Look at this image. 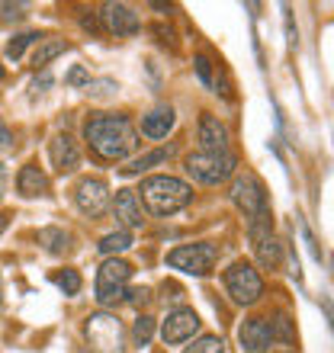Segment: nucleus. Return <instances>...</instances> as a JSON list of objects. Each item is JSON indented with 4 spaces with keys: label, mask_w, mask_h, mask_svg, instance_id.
<instances>
[{
    "label": "nucleus",
    "mask_w": 334,
    "mask_h": 353,
    "mask_svg": "<svg viewBox=\"0 0 334 353\" xmlns=\"http://www.w3.org/2000/svg\"><path fill=\"white\" fill-rule=\"evenodd\" d=\"M48 158H52V168L58 174H71L81 164V148H77V141L68 132H58L55 139L48 141Z\"/></svg>",
    "instance_id": "obj_14"
},
{
    "label": "nucleus",
    "mask_w": 334,
    "mask_h": 353,
    "mask_svg": "<svg viewBox=\"0 0 334 353\" xmlns=\"http://www.w3.org/2000/svg\"><path fill=\"white\" fill-rule=\"evenodd\" d=\"M196 135L203 141V151H228V129H225L222 122H219V116H213V112H203V116H199Z\"/></svg>",
    "instance_id": "obj_16"
},
{
    "label": "nucleus",
    "mask_w": 334,
    "mask_h": 353,
    "mask_svg": "<svg viewBox=\"0 0 334 353\" xmlns=\"http://www.w3.org/2000/svg\"><path fill=\"white\" fill-rule=\"evenodd\" d=\"M215 263H219V244L213 241H196V244H180L167 254V267L184 270V273H193V276H206L213 273Z\"/></svg>",
    "instance_id": "obj_6"
},
{
    "label": "nucleus",
    "mask_w": 334,
    "mask_h": 353,
    "mask_svg": "<svg viewBox=\"0 0 334 353\" xmlns=\"http://www.w3.org/2000/svg\"><path fill=\"white\" fill-rule=\"evenodd\" d=\"M100 19H103V29L112 32V36H135V32L141 29L135 10L126 7V3H103Z\"/></svg>",
    "instance_id": "obj_12"
},
{
    "label": "nucleus",
    "mask_w": 334,
    "mask_h": 353,
    "mask_svg": "<svg viewBox=\"0 0 334 353\" xmlns=\"http://www.w3.org/2000/svg\"><path fill=\"white\" fill-rule=\"evenodd\" d=\"M32 42H42V36H39V32H23V36H17V39H13V42L7 46V55L17 61V58L23 55L29 46H32Z\"/></svg>",
    "instance_id": "obj_26"
},
{
    "label": "nucleus",
    "mask_w": 334,
    "mask_h": 353,
    "mask_svg": "<svg viewBox=\"0 0 334 353\" xmlns=\"http://www.w3.org/2000/svg\"><path fill=\"white\" fill-rule=\"evenodd\" d=\"M135 193H141V203L148 205L151 215H174L193 203V186L167 174L141 180V190Z\"/></svg>",
    "instance_id": "obj_2"
},
{
    "label": "nucleus",
    "mask_w": 334,
    "mask_h": 353,
    "mask_svg": "<svg viewBox=\"0 0 334 353\" xmlns=\"http://www.w3.org/2000/svg\"><path fill=\"white\" fill-rule=\"evenodd\" d=\"M184 353H225V344H222V337L203 334L199 341H193V347H186Z\"/></svg>",
    "instance_id": "obj_25"
},
{
    "label": "nucleus",
    "mask_w": 334,
    "mask_h": 353,
    "mask_svg": "<svg viewBox=\"0 0 334 353\" xmlns=\"http://www.w3.org/2000/svg\"><path fill=\"white\" fill-rule=\"evenodd\" d=\"M84 334L90 341L93 353H126V327L110 312H97V315L87 318Z\"/></svg>",
    "instance_id": "obj_4"
},
{
    "label": "nucleus",
    "mask_w": 334,
    "mask_h": 353,
    "mask_svg": "<svg viewBox=\"0 0 334 353\" xmlns=\"http://www.w3.org/2000/svg\"><path fill=\"white\" fill-rule=\"evenodd\" d=\"M65 81H68L71 87H84V84H90V74H87V71L77 65V68H71V74H68Z\"/></svg>",
    "instance_id": "obj_29"
},
{
    "label": "nucleus",
    "mask_w": 334,
    "mask_h": 353,
    "mask_svg": "<svg viewBox=\"0 0 334 353\" xmlns=\"http://www.w3.org/2000/svg\"><path fill=\"white\" fill-rule=\"evenodd\" d=\"M174 154V148H158V151H148V154H141V158H135V161H129L126 168H119L126 176H132V174H141V170H148V168H155V164H164L167 158Z\"/></svg>",
    "instance_id": "obj_20"
},
{
    "label": "nucleus",
    "mask_w": 334,
    "mask_h": 353,
    "mask_svg": "<svg viewBox=\"0 0 334 353\" xmlns=\"http://www.w3.org/2000/svg\"><path fill=\"white\" fill-rule=\"evenodd\" d=\"M68 52V42L65 39H42L36 46V52H32V65L36 68H46L52 58H58V55H65Z\"/></svg>",
    "instance_id": "obj_19"
},
{
    "label": "nucleus",
    "mask_w": 334,
    "mask_h": 353,
    "mask_svg": "<svg viewBox=\"0 0 334 353\" xmlns=\"http://www.w3.org/2000/svg\"><path fill=\"white\" fill-rule=\"evenodd\" d=\"M132 267L122 257H106L97 270V302L100 305H116L129 296Z\"/></svg>",
    "instance_id": "obj_5"
},
{
    "label": "nucleus",
    "mask_w": 334,
    "mask_h": 353,
    "mask_svg": "<svg viewBox=\"0 0 334 353\" xmlns=\"http://www.w3.org/2000/svg\"><path fill=\"white\" fill-rule=\"evenodd\" d=\"M13 148V132L7 129V122L0 119V151H10Z\"/></svg>",
    "instance_id": "obj_33"
},
{
    "label": "nucleus",
    "mask_w": 334,
    "mask_h": 353,
    "mask_svg": "<svg viewBox=\"0 0 334 353\" xmlns=\"http://www.w3.org/2000/svg\"><path fill=\"white\" fill-rule=\"evenodd\" d=\"M0 305H3V279H0Z\"/></svg>",
    "instance_id": "obj_38"
},
{
    "label": "nucleus",
    "mask_w": 334,
    "mask_h": 353,
    "mask_svg": "<svg viewBox=\"0 0 334 353\" xmlns=\"http://www.w3.org/2000/svg\"><path fill=\"white\" fill-rule=\"evenodd\" d=\"M52 283H55L65 296H77V292H81V276H77V270H58V273H52Z\"/></svg>",
    "instance_id": "obj_23"
},
{
    "label": "nucleus",
    "mask_w": 334,
    "mask_h": 353,
    "mask_svg": "<svg viewBox=\"0 0 334 353\" xmlns=\"http://www.w3.org/2000/svg\"><path fill=\"white\" fill-rule=\"evenodd\" d=\"M112 212H116V219L126 225V232L145 225V209H141V199L135 190H119L116 199H112Z\"/></svg>",
    "instance_id": "obj_15"
},
{
    "label": "nucleus",
    "mask_w": 334,
    "mask_h": 353,
    "mask_svg": "<svg viewBox=\"0 0 334 353\" xmlns=\"http://www.w3.org/2000/svg\"><path fill=\"white\" fill-rule=\"evenodd\" d=\"M151 337H155V318L139 315L135 318V325H132V341H135L139 347H148Z\"/></svg>",
    "instance_id": "obj_24"
},
{
    "label": "nucleus",
    "mask_w": 334,
    "mask_h": 353,
    "mask_svg": "<svg viewBox=\"0 0 334 353\" xmlns=\"http://www.w3.org/2000/svg\"><path fill=\"white\" fill-rule=\"evenodd\" d=\"M3 74H7V71H3V65H0V81H3Z\"/></svg>",
    "instance_id": "obj_39"
},
{
    "label": "nucleus",
    "mask_w": 334,
    "mask_h": 353,
    "mask_svg": "<svg viewBox=\"0 0 334 353\" xmlns=\"http://www.w3.org/2000/svg\"><path fill=\"white\" fill-rule=\"evenodd\" d=\"M196 74H199V81H203L206 87L215 84V71H213V61L206 55H196Z\"/></svg>",
    "instance_id": "obj_28"
},
{
    "label": "nucleus",
    "mask_w": 334,
    "mask_h": 353,
    "mask_svg": "<svg viewBox=\"0 0 334 353\" xmlns=\"http://www.w3.org/2000/svg\"><path fill=\"white\" fill-rule=\"evenodd\" d=\"M199 315H196L193 308H174V312H167V318L161 321V341L164 344H184L190 337L199 331Z\"/></svg>",
    "instance_id": "obj_11"
},
{
    "label": "nucleus",
    "mask_w": 334,
    "mask_h": 353,
    "mask_svg": "<svg viewBox=\"0 0 334 353\" xmlns=\"http://www.w3.org/2000/svg\"><path fill=\"white\" fill-rule=\"evenodd\" d=\"M248 238H250V244H254V254H257L260 267L277 270L279 263H283V244H279V238L273 234V215L270 212L250 219Z\"/></svg>",
    "instance_id": "obj_7"
},
{
    "label": "nucleus",
    "mask_w": 334,
    "mask_h": 353,
    "mask_svg": "<svg viewBox=\"0 0 334 353\" xmlns=\"http://www.w3.org/2000/svg\"><path fill=\"white\" fill-rule=\"evenodd\" d=\"M270 325H273V337H277V341H283V344H293V341H296V331H293V325H289V318L283 315V312H279Z\"/></svg>",
    "instance_id": "obj_27"
},
{
    "label": "nucleus",
    "mask_w": 334,
    "mask_h": 353,
    "mask_svg": "<svg viewBox=\"0 0 334 353\" xmlns=\"http://www.w3.org/2000/svg\"><path fill=\"white\" fill-rule=\"evenodd\" d=\"M132 232H126V228H119V232H110V234H103L100 238V254H106V257H116V254H122V251H129L132 248Z\"/></svg>",
    "instance_id": "obj_21"
},
{
    "label": "nucleus",
    "mask_w": 334,
    "mask_h": 353,
    "mask_svg": "<svg viewBox=\"0 0 334 353\" xmlns=\"http://www.w3.org/2000/svg\"><path fill=\"white\" fill-rule=\"evenodd\" d=\"M39 244H46V251L52 254H65L71 251V234L65 228H42L39 232Z\"/></svg>",
    "instance_id": "obj_22"
},
{
    "label": "nucleus",
    "mask_w": 334,
    "mask_h": 353,
    "mask_svg": "<svg viewBox=\"0 0 334 353\" xmlns=\"http://www.w3.org/2000/svg\"><path fill=\"white\" fill-rule=\"evenodd\" d=\"M84 139L100 161H122L139 148V132L129 116L119 112H93L84 122Z\"/></svg>",
    "instance_id": "obj_1"
},
{
    "label": "nucleus",
    "mask_w": 334,
    "mask_h": 353,
    "mask_svg": "<svg viewBox=\"0 0 334 353\" xmlns=\"http://www.w3.org/2000/svg\"><path fill=\"white\" fill-rule=\"evenodd\" d=\"M322 305H325L328 318H331V327H334V305H331V302H328V299H322Z\"/></svg>",
    "instance_id": "obj_36"
},
{
    "label": "nucleus",
    "mask_w": 334,
    "mask_h": 353,
    "mask_svg": "<svg viewBox=\"0 0 334 353\" xmlns=\"http://www.w3.org/2000/svg\"><path fill=\"white\" fill-rule=\"evenodd\" d=\"M148 296H151L148 289H132L126 299H129V302H135V305H145V302H148Z\"/></svg>",
    "instance_id": "obj_34"
},
{
    "label": "nucleus",
    "mask_w": 334,
    "mask_h": 353,
    "mask_svg": "<svg viewBox=\"0 0 334 353\" xmlns=\"http://www.w3.org/2000/svg\"><path fill=\"white\" fill-rule=\"evenodd\" d=\"M87 87H97V90H90L93 97H110L112 90H119V87L112 84V81H97V84H93V81H90V84H87Z\"/></svg>",
    "instance_id": "obj_32"
},
{
    "label": "nucleus",
    "mask_w": 334,
    "mask_h": 353,
    "mask_svg": "<svg viewBox=\"0 0 334 353\" xmlns=\"http://www.w3.org/2000/svg\"><path fill=\"white\" fill-rule=\"evenodd\" d=\"M7 222H10V215H3V212H0V234L7 232Z\"/></svg>",
    "instance_id": "obj_37"
},
{
    "label": "nucleus",
    "mask_w": 334,
    "mask_h": 353,
    "mask_svg": "<svg viewBox=\"0 0 334 353\" xmlns=\"http://www.w3.org/2000/svg\"><path fill=\"white\" fill-rule=\"evenodd\" d=\"M161 292H164V302H180V299H184V289L177 286V283H164V286H161Z\"/></svg>",
    "instance_id": "obj_30"
},
{
    "label": "nucleus",
    "mask_w": 334,
    "mask_h": 353,
    "mask_svg": "<svg viewBox=\"0 0 334 353\" xmlns=\"http://www.w3.org/2000/svg\"><path fill=\"white\" fill-rule=\"evenodd\" d=\"M17 190H19V196H26V199L48 196V176L42 174L39 164H26V168L17 174Z\"/></svg>",
    "instance_id": "obj_17"
},
{
    "label": "nucleus",
    "mask_w": 334,
    "mask_h": 353,
    "mask_svg": "<svg viewBox=\"0 0 334 353\" xmlns=\"http://www.w3.org/2000/svg\"><path fill=\"white\" fill-rule=\"evenodd\" d=\"M75 203L87 219H100L112 205V193H110V186H106V180H100V176H84L75 190Z\"/></svg>",
    "instance_id": "obj_10"
},
{
    "label": "nucleus",
    "mask_w": 334,
    "mask_h": 353,
    "mask_svg": "<svg viewBox=\"0 0 334 353\" xmlns=\"http://www.w3.org/2000/svg\"><path fill=\"white\" fill-rule=\"evenodd\" d=\"M225 289L228 296L238 302V305H254L260 296H264V279L248 261H235L232 267L225 270Z\"/></svg>",
    "instance_id": "obj_8"
},
{
    "label": "nucleus",
    "mask_w": 334,
    "mask_h": 353,
    "mask_svg": "<svg viewBox=\"0 0 334 353\" xmlns=\"http://www.w3.org/2000/svg\"><path fill=\"white\" fill-rule=\"evenodd\" d=\"M3 193H7V168L0 164V199H3Z\"/></svg>",
    "instance_id": "obj_35"
},
{
    "label": "nucleus",
    "mask_w": 334,
    "mask_h": 353,
    "mask_svg": "<svg viewBox=\"0 0 334 353\" xmlns=\"http://www.w3.org/2000/svg\"><path fill=\"white\" fill-rule=\"evenodd\" d=\"M0 13H3V19H23L26 13H23V3H0Z\"/></svg>",
    "instance_id": "obj_31"
},
{
    "label": "nucleus",
    "mask_w": 334,
    "mask_h": 353,
    "mask_svg": "<svg viewBox=\"0 0 334 353\" xmlns=\"http://www.w3.org/2000/svg\"><path fill=\"white\" fill-rule=\"evenodd\" d=\"M238 168L232 151H196L186 158V174L193 176L196 183H206V186H215L228 180Z\"/></svg>",
    "instance_id": "obj_3"
},
{
    "label": "nucleus",
    "mask_w": 334,
    "mask_h": 353,
    "mask_svg": "<svg viewBox=\"0 0 334 353\" xmlns=\"http://www.w3.org/2000/svg\"><path fill=\"white\" fill-rule=\"evenodd\" d=\"M174 110L170 106H155L148 116H141V132L148 139H167V132L174 129Z\"/></svg>",
    "instance_id": "obj_18"
},
{
    "label": "nucleus",
    "mask_w": 334,
    "mask_h": 353,
    "mask_svg": "<svg viewBox=\"0 0 334 353\" xmlns=\"http://www.w3.org/2000/svg\"><path fill=\"white\" fill-rule=\"evenodd\" d=\"M232 203L238 205L248 219H257V215L270 212L267 209V190H264V183L257 180V174H250V170H244V174L235 176Z\"/></svg>",
    "instance_id": "obj_9"
},
{
    "label": "nucleus",
    "mask_w": 334,
    "mask_h": 353,
    "mask_svg": "<svg viewBox=\"0 0 334 353\" xmlns=\"http://www.w3.org/2000/svg\"><path fill=\"white\" fill-rule=\"evenodd\" d=\"M238 341H242V350L244 353H267L270 344L277 341L273 337V325L270 318H248L238 331Z\"/></svg>",
    "instance_id": "obj_13"
}]
</instances>
